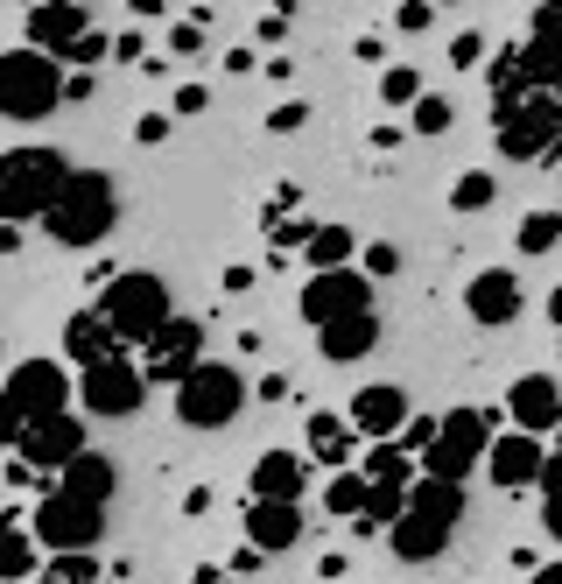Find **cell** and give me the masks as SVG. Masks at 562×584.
I'll return each instance as SVG.
<instances>
[{
  "label": "cell",
  "instance_id": "54",
  "mask_svg": "<svg viewBox=\"0 0 562 584\" xmlns=\"http://www.w3.org/2000/svg\"><path fill=\"white\" fill-rule=\"evenodd\" d=\"M190 584H233V571H225V564H197Z\"/></svg>",
  "mask_w": 562,
  "mask_h": 584
},
{
  "label": "cell",
  "instance_id": "53",
  "mask_svg": "<svg viewBox=\"0 0 562 584\" xmlns=\"http://www.w3.org/2000/svg\"><path fill=\"white\" fill-rule=\"evenodd\" d=\"M211 500H218L211 486H190V493H184V514H190V522H197V514H211Z\"/></svg>",
  "mask_w": 562,
  "mask_h": 584
},
{
  "label": "cell",
  "instance_id": "50",
  "mask_svg": "<svg viewBox=\"0 0 562 584\" xmlns=\"http://www.w3.org/2000/svg\"><path fill=\"white\" fill-rule=\"evenodd\" d=\"M254 282H260V267H225V275H218V289H225V296H246Z\"/></svg>",
  "mask_w": 562,
  "mask_h": 584
},
{
  "label": "cell",
  "instance_id": "32",
  "mask_svg": "<svg viewBox=\"0 0 562 584\" xmlns=\"http://www.w3.org/2000/svg\"><path fill=\"white\" fill-rule=\"evenodd\" d=\"M513 246H521L528 261L555 254V246H562V212H555V205H534V212L521 218V226H513Z\"/></svg>",
  "mask_w": 562,
  "mask_h": 584
},
{
  "label": "cell",
  "instance_id": "8",
  "mask_svg": "<svg viewBox=\"0 0 562 584\" xmlns=\"http://www.w3.org/2000/svg\"><path fill=\"white\" fill-rule=\"evenodd\" d=\"M29 528L42 535V549H50V556H92L99 535H106V507L78 500V493H63V486L50 479V493L29 507Z\"/></svg>",
  "mask_w": 562,
  "mask_h": 584
},
{
  "label": "cell",
  "instance_id": "48",
  "mask_svg": "<svg viewBox=\"0 0 562 584\" xmlns=\"http://www.w3.org/2000/svg\"><path fill=\"white\" fill-rule=\"evenodd\" d=\"M260 64H267V50H254V42H239V50H225V71H233V78L260 71Z\"/></svg>",
  "mask_w": 562,
  "mask_h": 584
},
{
  "label": "cell",
  "instance_id": "15",
  "mask_svg": "<svg viewBox=\"0 0 562 584\" xmlns=\"http://www.w3.org/2000/svg\"><path fill=\"white\" fill-rule=\"evenodd\" d=\"M99 21H92V8H85V0H36L29 14H21V42H29V50H42V57H71L85 36H92Z\"/></svg>",
  "mask_w": 562,
  "mask_h": 584
},
{
  "label": "cell",
  "instance_id": "2",
  "mask_svg": "<svg viewBox=\"0 0 562 584\" xmlns=\"http://www.w3.org/2000/svg\"><path fill=\"white\" fill-rule=\"evenodd\" d=\"M78 409V373L63 359H14L0 380V444H14L36 422H57Z\"/></svg>",
  "mask_w": 562,
  "mask_h": 584
},
{
  "label": "cell",
  "instance_id": "13",
  "mask_svg": "<svg viewBox=\"0 0 562 584\" xmlns=\"http://www.w3.org/2000/svg\"><path fill=\"white\" fill-rule=\"evenodd\" d=\"M85 409H71V416H57V422H36V430H21L8 451L21 458V465H36V471H50V479H63L85 451H92V437H85Z\"/></svg>",
  "mask_w": 562,
  "mask_h": 584
},
{
  "label": "cell",
  "instance_id": "5",
  "mask_svg": "<svg viewBox=\"0 0 562 584\" xmlns=\"http://www.w3.org/2000/svg\"><path fill=\"white\" fill-rule=\"evenodd\" d=\"M99 318L112 324V339H120L127 352H148L155 345V331H162L176 310H169V282L155 275V267H120L106 289H99Z\"/></svg>",
  "mask_w": 562,
  "mask_h": 584
},
{
  "label": "cell",
  "instance_id": "27",
  "mask_svg": "<svg viewBox=\"0 0 562 584\" xmlns=\"http://www.w3.org/2000/svg\"><path fill=\"white\" fill-rule=\"evenodd\" d=\"M358 254H366V246H358V233H352V226H331V218H324V233L309 240L303 267H309V275H337V267H358Z\"/></svg>",
  "mask_w": 562,
  "mask_h": 584
},
{
  "label": "cell",
  "instance_id": "11",
  "mask_svg": "<svg viewBox=\"0 0 562 584\" xmlns=\"http://www.w3.org/2000/svg\"><path fill=\"white\" fill-rule=\"evenodd\" d=\"M141 401H148V373L134 367V352L78 373V409L92 422H127V416H141Z\"/></svg>",
  "mask_w": 562,
  "mask_h": 584
},
{
  "label": "cell",
  "instance_id": "21",
  "mask_svg": "<svg viewBox=\"0 0 562 584\" xmlns=\"http://www.w3.org/2000/svg\"><path fill=\"white\" fill-rule=\"evenodd\" d=\"M303 486H309V451H282V444H267L246 471V500H288L303 507Z\"/></svg>",
  "mask_w": 562,
  "mask_h": 584
},
{
  "label": "cell",
  "instance_id": "61",
  "mask_svg": "<svg viewBox=\"0 0 562 584\" xmlns=\"http://www.w3.org/2000/svg\"><path fill=\"white\" fill-rule=\"evenodd\" d=\"M555 345H562V339H555Z\"/></svg>",
  "mask_w": 562,
  "mask_h": 584
},
{
  "label": "cell",
  "instance_id": "60",
  "mask_svg": "<svg viewBox=\"0 0 562 584\" xmlns=\"http://www.w3.org/2000/svg\"><path fill=\"white\" fill-rule=\"evenodd\" d=\"M112 584H134V577H112Z\"/></svg>",
  "mask_w": 562,
  "mask_h": 584
},
{
  "label": "cell",
  "instance_id": "33",
  "mask_svg": "<svg viewBox=\"0 0 562 584\" xmlns=\"http://www.w3.org/2000/svg\"><path fill=\"white\" fill-rule=\"evenodd\" d=\"M422 99H430V85H422L415 64H387V71H379V106H387V114H415Z\"/></svg>",
  "mask_w": 562,
  "mask_h": 584
},
{
  "label": "cell",
  "instance_id": "23",
  "mask_svg": "<svg viewBox=\"0 0 562 584\" xmlns=\"http://www.w3.org/2000/svg\"><path fill=\"white\" fill-rule=\"evenodd\" d=\"M57 345H63V367H106V359H120L127 345L120 339H112V324L99 318V310L92 303H85V310H71V318H63V331H57Z\"/></svg>",
  "mask_w": 562,
  "mask_h": 584
},
{
  "label": "cell",
  "instance_id": "47",
  "mask_svg": "<svg viewBox=\"0 0 562 584\" xmlns=\"http://www.w3.org/2000/svg\"><path fill=\"white\" fill-rule=\"evenodd\" d=\"M288 395H296V388H288V373H260L254 380V401H267V409H282Z\"/></svg>",
  "mask_w": 562,
  "mask_h": 584
},
{
  "label": "cell",
  "instance_id": "51",
  "mask_svg": "<svg viewBox=\"0 0 562 584\" xmlns=\"http://www.w3.org/2000/svg\"><path fill=\"white\" fill-rule=\"evenodd\" d=\"M542 528L562 543V486H555V493H542Z\"/></svg>",
  "mask_w": 562,
  "mask_h": 584
},
{
  "label": "cell",
  "instance_id": "19",
  "mask_svg": "<svg viewBox=\"0 0 562 584\" xmlns=\"http://www.w3.org/2000/svg\"><path fill=\"white\" fill-rule=\"evenodd\" d=\"M464 318L485 324V331H506L521 318V275H513V267H479V275L464 282Z\"/></svg>",
  "mask_w": 562,
  "mask_h": 584
},
{
  "label": "cell",
  "instance_id": "34",
  "mask_svg": "<svg viewBox=\"0 0 562 584\" xmlns=\"http://www.w3.org/2000/svg\"><path fill=\"white\" fill-rule=\"evenodd\" d=\"M492 197H500V176H492V169H464L457 176V184H450V212H492Z\"/></svg>",
  "mask_w": 562,
  "mask_h": 584
},
{
  "label": "cell",
  "instance_id": "59",
  "mask_svg": "<svg viewBox=\"0 0 562 584\" xmlns=\"http://www.w3.org/2000/svg\"><path fill=\"white\" fill-rule=\"evenodd\" d=\"M549 451H555V458H562V430H555V444H549Z\"/></svg>",
  "mask_w": 562,
  "mask_h": 584
},
{
  "label": "cell",
  "instance_id": "28",
  "mask_svg": "<svg viewBox=\"0 0 562 584\" xmlns=\"http://www.w3.org/2000/svg\"><path fill=\"white\" fill-rule=\"evenodd\" d=\"M366 507H373V479L366 471H331L324 479V514L331 522H366Z\"/></svg>",
  "mask_w": 562,
  "mask_h": 584
},
{
  "label": "cell",
  "instance_id": "22",
  "mask_svg": "<svg viewBox=\"0 0 562 584\" xmlns=\"http://www.w3.org/2000/svg\"><path fill=\"white\" fill-rule=\"evenodd\" d=\"M239 528H246V543H254L260 556H288L303 543V507H288V500H246L239 507Z\"/></svg>",
  "mask_w": 562,
  "mask_h": 584
},
{
  "label": "cell",
  "instance_id": "31",
  "mask_svg": "<svg viewBox=\"0 0 562 584\" xmlns=\"http://www.w3.org/2000/svg\"><path fill=\"white\" fill-rule=\"evenodd\" d=\"M358 471H366L373 486H415L422 465L401 451V444H366V458H358Z\"/></svg>",
  "mask_w": 562,
  "mask_h": 584
},
{
  "label": "cell",
  "instance_id": "37",
  "mask_svg": "<svg viewBox=\"0 0 562 584\" xmlns=\"http://www.w3.org/2000/svg\"><path fill=\"white\" fill-rule=\"evenodd\" d=\"M36 584H99V556H50Z\"/></svg>",
  "mask_w": 562,
  "mask_h": 584
},
{
  "label": "cell",
  "instance_id": "12",
  "mask_svg": "<svg viewBox=\"0 0 562 584\" xmlns=\"http://www.w3.org/2000/svg\"><path fill=\"white\" fill-rule=\"evenodd\" d=\"M296 310H303V324H309V331H331V324H345V318H366V310H373V275H366V267L309 275V282H303V296H296Z\"/></svg>",
  "mask_w": 562,
  "mask_h": 584
},
{
  "label": "cell",
  "instance_id": "40",
  "mask_svg": "<svg viewBox=\"0 0 562 584\" xmlns=\"http://www.w3.org/2000/svg\"><path fill=\"white\" fill-rule=\"evenodd\" d=\"M309 114H317L309 99H275V114H267V134H303Z\"/></svg>",
  "mask_w": 562,
  "mask_h": 584
},
{
  "label": "cell",
  "instance_id": "45",
  "mask_svg": "<svg viewBox=\"0 0 562 584\" xmlns=\"http://www.w3.org/2000/svg\"><path fill=\"white\" fill-rule=\"evenodd\" d=\"M169 127H176V114H141V120H134V148H162Z\"/></svg>",
  "mask_w": 562,
  "mask_h": 584
},
{
  "label": "cell",
  "instance_id": "35",
  "mask_svg": "<svg viewBox=\"0 0 562 584\" xmlns=\"http://www.w3.org/2000/svg\"><path fill=\"white\" fill-rule=\"evenodd\" d=\"M408 127L422 134V142H436V134L457 127V99H450V93H430V99H422L415 114H408Z\"/></svg>",
  "mask_w": 562,
  "mask_h": 584
},
{
  "label": "cell",
  "instance_id": "41",
  "mask_svg": "<svg viewBox=\"0 0 562 584\" xmlns=\"http://www.w3.org/2000/svg\"><path fill=\"white\" fill-rule=\"evenodd\" d=\"M394 29H401V36H430V29H436V8H430V0H401V8H394Z\"/></svg>",
  "mask_w": 562,
  "mask_h": 584
},
{
  "label": "cell",
  "instance_id": "30",
  "mask_svg": "<svg viewBox=\"0 0 562 584\" xmlns=\"http://www.w3.org/2000/svg\"><path fill=\"white\" fill-rule=\"evenodd\" d=\"M521 64H528L534 93H555L562 99V36H528L521 42Z\"/></svg>",
  "mask_w": 562,
  "mask_h": 584
},
{
  "label": "cell",
  "instance_id": "10",
  "mask_svg": "<svg viewBox=\"0 0 562 584\" xmlns=\"http://www.w3.org/2000/svg\"><path fill=\"white\" fill-rule=\"evenodd\" d=\"M492 148H500L506 163H549V155L562 148V99L534 93L528 106L500 114V120H492Z\"/></svg>",
  "mask_w": 562,
  "mask_h": 584
},
{
  "label": "cell",
  "instance_id": "36",
  "mask_svg": "<svg viewBox=\"0 0 562 584\" xmlns=\"http://www.w3.org/2000/svg\"><path fill=\"white\" fill-rule=\"evenodd\" d=\"M485 64H492L485 29H457V36H450V71H485Z\"/></svg>",
  "mask_w": 562,
  "mask_h": 584
},
{
  "label": "cell",
  "instance_id": "44",
  "mask_svg": "<svg viewBox=\"0 0 562 584\" xmlns=\"http://www.w3.org/2000/svg\"><path fill=\"white\" fill-rule=\"evenodd\" d=\"M275 42H288V8H267L254 21V50H275Z\"/></svg>",
  "mask_w": 562,
  "mask_h": 584
},
{
  "label": "cell",
  "instance_id": "39",
  "mask_svg": "<svg viewBox=\"0 0 562 584\" xmlns=\"http://www.w3.org/2000/svg\"><path fill=\"white\" fill-rule=\"evenodd\" d=\"M106 57H112V36H106V29H92V36H85L71 57H63V71H99Z\"/></svg>",
  "mask_w": 562,
  "mask_h": 584
},
{
  "label": "cell",
  "instance_id": "14",
  "mask_svg": "<svg viewBox=\"0 0 562 584\" xmlns=\"http://www.w3.org/2000/svg\"><path fill=\"white\" fill-rule=\"evenodd\" d=\"M205 367V324L197 318H169L162 331H155V345L141 352V373H148V388H184V380Z\"/></svg>",
  "mask_w": 562,
  "mask_h": 584
},
{
  "label": "cell",
  "instance_id": "9",
  "mask_svg": "<svg viewBox=\"0 0 562 584\" xmlns=\"http://www.w3.org/2000/svg\"><path fill=\"white\" fill-rule=\"evenodd\" d=\"M492 437H500V422H492L485 409H450V416H443L436 451L422 458V479H450V486H464L471 471L492 458Z\"/></svg>",
  "mask_w": 562,
  "mask_h": 584
},
{
  "label": "cell",
  "instance_id": "3",
  "mask_svg": "<svg viewBox=\"0 0 562 584\" xmlns=\"http://www.w3.org/2000/svg\"><path fill=\"white\" fill-rule=\"evenodd\" d=\"M112 226H120V191H112L106 169H78L63 184V197L42 212V233L57 246H71V254H92L99 240H112Z\"/></svg>",
  "mask_w": 562,
  "mask_h": 584
},
{
  "label": "cell",
  "instance_id": "57",
  "mask_svg": "<svg viewBox=\"0 0 562 584\" xmlns=\"http://www.w3.org/2000/svg\"><path fill=\"white\" fill-rule=\"evenodd\" d=\"M534 584H562V564H542V571H534Z\"/></svg>",
  "mask_w": 562,
  "mask_h": 584
},
{
  "label": "cell",
  "instance_id": "38",
  "mask_svg": "<svg viewBox=\"0 0 562 584\" xmlns=\"http://www.w3.org/2000/svg\"><path fill=\"white\" fill-rule=\"evenodd\" d=\"M358 267H366L373 282H394V275H401V246H394V240H373L366 254H358Z\"/></svg>",
  "mask_w": 562,
  "mask_h": 584
},
{
  "label": "cell",
  "instance_id": "4",
  "mask_svg": "<svg viewBox=\"0 0 562 584\" xmlns=\"http://www.w3.org/2000/svg\"><path fill=\"white\" fill-rule=\"evenodd\" d=\"M457 522H464V486H450V479H415L408 514L387 528V549L401 556V564H436V556L450 549V535H457Z\"/></svg>",
  "mask_w": 562,
  "mask_h": 584
},
{
  "label": "cell",
  "instance_id": "6",
  "mask_svg": "<svg viewBox=\"0 0 562 584\" xmlns=\"http://www.w3.org/2000/svg\"><path fill=\"white\" fill-rule=\"evenodd\" d=\"M63 93H71V71H63L57 57L29 50V42L0 50V120L36 127V120H50L63 106Z\"/></svg>",
  "mask_w": 562,
  "mask_h": 584
},
{
  "label": "cell",
  "instance_id": "24",
  "mask_svg": "<svg viewBox=\"0 0 562 584\" xmlns=\"http://www.w3.org/2000/svg\"><path fill=\"white\" fill-rule=\"evenodd\" d=\"M485 93H492V120L534 99V85H528V64H521V42H506V50H492V64H485Z\"/></svg>",
  "mask_w": 562,
  "mask_h": 584
},
{
  "label": "cell",
  "instance_id": "42",
  "mask_svg": "<svg viewBox=\"0 0 562 584\" xmlns=\"http://www.w3.org/2000/svg\"><path fill=\"white\" fill-rule=\"evenodd\" d=\"M197 50H205V21H169V57H197Z\"/></svg>",
  "mask_w": 562,
  "mask_h": 584
},
{
  "label": "cell",
  "instance_id": "58",
  "mask_svg": "<svg viewBox=\"0 0 562 584\" xmlns=\"http://www.w3.org/2000/svg\"><path fill=\"white\" fill-rule=\"evenodd\" d=\"M542 169H549V176H562V148H555V155H549V163H542Z\"/></svg>",
  "mask_w": 562,
  "mask_h": 584
},
{
  "label": "cell",
  "instance_id": "29",
  "mask_svg": "<svg viewBox=\"0 0 562 584\" xmlns=\"http://www.w3.org/2000/svg\"><path fill=\"white\" fill-rule=\"evenodd\" d=\"M260 233H267L275 254H309V240L324 233V218H303V212H275V205H267L260 212Z\"/></svg>",
  "mask_w": 562,
  "mask_h": 584
},
{
  "label": "cell",
  "instance_id": "55",
  "mask_svg": "<svg viewBox=\"0 0 562 584\" xmlns=\"http://www.w3.org/2000/svg\"><path fill=\"white\" fill-rule=\"evenodd\" d=\"M366 142H373V148H379V155H387V148H401V127H387V120H379V127H373V134H366Z\"/></svg>",
  "mask_w": 562,
  "mask_h": 584
},
{
  "label": "cell",
  "instance_id": "56",
  "mask_svg": "<svg viewBox=\"0 0 562 584\" xmlns=\"http://www.w3.org/2000/svg\"><path fill=\"white\" fill-rule=\"evenodd\" d=\"M549 324H555V331H562V282H555V289H549Z\"/></svg>",
  "mask_w": 562,
  "mask_h": 584
},
{
  "label": "cell",
  "instance_id": "26",
  "mask_svg": "<svg viewBox=\"0 0 562 584\" xmlns=\"http://www.w3.org/2000/svg\"><path fill=\"white\" fill-rule=\"evenodd\" d=\"M57 486H63V493H78V500H92V507H112V493H120V465H112L106 451H85Z\"/></svg>",
  "mask_w": 562,
  "mask_h": 584
},
{
  "label": "cell",
  "instance_id": "20",
  "mask_svg": "<svg viewBox=\"0 0 562 584\" xmlns=\"http://www.w3.org/2000/svg\"><path fill=\"white\" fill-rule=\"evenodd\" d=\"M303 451L317 458L324 471H358V458H366V437L352 430V416L309 409V422H303Z\"/></svg>",
  "mask_w": 562,
  "mask_h": 584
},
{
  "label": "cell",
  "instance_id": "17",
  "mask_svg": "<svg viewBox=\"0 0 562 584\" xmlns=\"http://www.w3.org/2000/svg\"><path fill=\"white\" fill-rule=\"evenodd\" d=\"M506 430L528 437H555L562 430V380L555 373H521L506 388Z\"/></svg>",
  "mask_w": 562,
  "mask_h": 584
},
{
  "label": "cell",
  "instance_id": "43",
  "mask_svg": "<svg viewBox=\"0 0 562 584\" xmlns=\"http://www.w3.org/2000/svg\"><path fill=\"white\" fill-rule=\"evenodd\" d=\"M112 64H148V36H141V21H127V29L112 36Z\"/></svg>",
  "mask_w": 562,
  "mask_h": 584
},
{
  "label": "cell",
  "instance_id": "18",
  "mask_svg": "<svg viewBox=\"0 0 562 584\" xmlns=\"http://www.w3.org/2000/svg\"><path fill=\"white\" fill-rule=\"evenodd\" d=\"M485 471H492V486H500V493H528V486H542V471H549V444L528 437V430H500V437H492Z\"/></svg>",
  "mask_w": 562,
  "mask_h": 584
},
{
  "label": "cell",
  "instance_id": "46",
  "mask_svg": "<svg viewBox=\"0 0 562 584\" xmlns=\"http://www.w3.org/2000/svg\"><path fill=\"white\" fill-rule=\"evenodd\" d=\"M205 106H211V85H176V93H169V114H176V120L205 114Z\"/></svg>",
  "mask_w": 562,
  "mask_h": 584
},
{
  "label": "cell",
  "instance_id": "25",
  "mask_svg": "<svg viewBox=\"0 0 562 584\" xmlns=\"http://www.w3.org/2000/svg\"><path fill=\"white\" fill-rule=\"evenodd\" d=\"M379 345V310H366V318H345V324H331L317 331V352H324V367H358Z\"/></svg>",
  "mask_w": 562,
  "mask_h": 584
},
{
  "label": "cell",
  "instance_id": "49",
  "mask_svg": "<svg viewBox=\"0 0 562 584\" xmlns=\"http://www.w3.org/2000/svg\"><path fill=\"white\" fill-rule=\"evenodd\" d=\"M225 571H233V577H254V571H267V556H260L254 543H239L233 556H225Z\"/></svg>",
  "mask_w": 562,
  "mask_h": 584
},
{
  "label": "cell",
  "instance_id": "16",
  "mask_svg": "<svg viewBox=\"0 0 562 584\" xmlns=\"http://www.w3.org/2000/svg\"><path fill=\"white\" fill-rule=\"evenodd\" d=\"M345 416H352V430L366 437V444H394L401 430H408V388L401 380H366L352 401H345Z\"/></svg>",
  "mask_w": 562,
  "mask_h": 584
},
{
  "label": "cell",
  "instance_id": "1",
  "mask_svg": "<svg viewBox=\"0 0 562 584\" xmlns=\"http://www.w3.org/2000/svg\"><path fill=\"white\" fill-rule=\"evenodd\" d=\"M71 176H78V163L50 142L0 148V218H8V226H42V212L63 197Z\"/></svg>",
  "mask_w": 562,
  "mask_h": 584
},
{
  "label": "cell",
  "instance_id": "7",
  "mask_svg": "<svg viewBox=\"0 0 562 584\" xmlns=\"http://www.w3.org/2000/svg\"><path fill=\"white\" fill-rule=\"evenodd\" d=\"M246 401H254L246 373L225 367V359H205V367L176 388V422H184V430H233L246 416Z\"/></svg>",
  "mask_w": 562,
  "mask_h": 584
},
{
  "label": "cell",
  "instance_id": "52",
  "mask_svg": "<svg viewBox=\"0 0 562 584\" xmlns=\"http://www.w3.org/2000/svg\"><path fill=\"white\" fill-rule=\"evenodd\" d=\"M260 78H267V85H288V78H296V57H267Z\"/></svg>",
  "mask_w": 562,
  "mask_h": 584
}]
</instances>
